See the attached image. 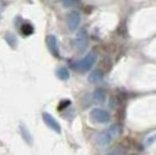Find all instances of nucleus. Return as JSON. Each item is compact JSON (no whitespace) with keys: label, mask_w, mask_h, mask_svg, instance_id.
I'll return each instance as SVG.
<instances>
[{"label":"nucleus","mask_w":156,"mask_h":155,"mask_svg":"<svg viewBox=\"0 0 156 155\" xmlns=\"http://www.w3.org/2000/svg\"><path fill=\"white\" fill-rule=\"evenodd\" d=\"M119 133H120L119 126H118V125H113V126H111L107 131H104V132L99 133L97 135V138H96V142H97V145H99V146L105 147V146H107V145L112 141V139L115 138Z\"/></svg>","instance_id":"f257e3e1"},{"label":"nucleus","mask_w":156,"mask_h":155,"mask_svg":"<svg viewBox=\"0 0 156 155\" xmlns=\"http://www.w3.org/2000/svg\"><path fill=\"white\" fill-rule=\"evenodd\" d=\"M96 61H97L96 54L94 52H90L86 56H84L80 61H78L77 63L75 64V68L78 71H80V72H87V71H90L92 69V67L94 65Z\"/></svg>","instance_id":"f03ea898"},{"label":"nucleus","mask_w":156,"mask_h":155,"mask_svg":"<svg viewBox=\"0 0 156 155\" xmlns=\"http://www.w3.org/2000/svg\"><path fill=\"white\" fill-rule=\"evenodd\" d=\"M90 118L93 121L99 124H106L110 121L111 116L107 111L103 110V109H93L90 112Z\"/></svg>","instance_id":"7ed1b4c3"},{"label":"nucleus","mask_w":156,"mask_h":155,"mask_svg":"<svg viewBox=\"0 0 156 155\" xmlns=\"http://www.w3.org/2000/svg\"><path fill=\"white\" fill-rule=\"evenodd\" d=\"M42 119H43L44 124H46L49 128L52 129L55 133L61 134V132H62V129H61V125H59L58 121H57V120H56V119H55L50 113L43 112V113H42Z\"/></svg>","instance_id":"20e7f679"},{"label":"nucleus","mask_w":156,"mask_h":155,"mask_svg":"<svg viewBox=\"0 0 156 155\" xmlns=\"http://www.w3.org/2000/svg\"><path fill=\"white\" fill-rule=\"evenodd\" d=\"M80 23V15L77 11H72L68 14V19H66V25L70 31H76Z\"/></svg>","instance_id":"39448f33"},{"label":"nucleus","mask_w":156,"mask_h":155,"mask_svg":"<svg viewBox=\"0 0 156 155\" xmlns=\"http://www.w3.org/2000/svg\"><path fill=\"white\" fill-rule=\"evenodd\" d=\"M47 47L49 49V52L52 56L55 57H59V49H58V42L55 35H48L46 39Z\"/></svg>","instance_id":"423d86ee"},{"label":"nucleus","mask_w":156,"mask_h":155,"mask_svg":"<svg viewBox=\"0 0 156 155\" xmlns=\"http://www.w3.org/2000/svg\"><path fill=\"white\" fill-rule=\"evenodd\" d=\"M75 47L79 52H84L86 49V47H87V34H86L84 29H82L77 34L76 40H75Z\"/></svg>","instance_id":"0eeeda50"},{"label":"nucleus","mask_w":156,"mask_h":155,"mask_svg":"<svg viewBox=\"0 0 156 155\" xmlns=\"http://www.w3.org/2000/svg\"><path fill=\"white\" fill-rule=\"evenodd\" d=\"M56 76H57V78H59L61 81H68V79L70 78V72H69V70H68L66 68L61 67V68H58V69L56 70Z\"/></svg>","instance_id":"6e6552de"},{"label":"nucleus","mask_w":156,"mask_h":155,"mask_svg":"<svg viewBox=\"0 0 156 155\" xmlns=\"http://www.w3.org/2000/svg\"><path fill=\"white\" fill-rule=\"evenodd\" d=\"M103 79V72L100 70H93L89 75V82L90 83H98Z\"/></svg>","instance_id":"1a4fd4ad"},{"label":"nucleus","mask_w":156,"mask_h":155,"mask_svg":"<svg viewBox=\"0 0 156 155\" xmlns=\"http://www.w3.org/2000/svg\"><path fill=\"white\" fill-rule=\"evenodd\" d=\"M20 132H21V135L23 138V140L27 142V143H32L33 142V139H32V134L29 133V131L27 129V127L23 125V124H21L20 125Z\"/></svg>","instance_id":"9d476101"},{"label":"nucleus","mask_w":156,"mask_h":155,"mask_svg":"<svg viewBox=\"0 0 156 155\" xmlns=\"http://www.w3.org/2000/svg\"><path fill=\"white\" fill-rule=\"evenodd\" d=\"M20 31H21V33H22L25 36H29V35H32L33 33H34V27H33L32 23L25 22V23H22Z\"/></svg>","instance_id":"9b49d317"},{"label":"nucleus","mask_w":156,"mask_h":155,"mask_svg":"<svg viewBox=\"0 0 156 155\" xmlns=\"http://www.w3.org/2000/svg\"><path fill=\"white\" fill-rule=\"evenodd\" d=\"M93 98L97 103H104L105 99H106V93L103 89H97L93 93Z\"/></svg>","instance_id":"f8f14e48"},{"label":"nucleus","mask_w":156,"mask_h":155,"mask_svg":"<svg viewBox=\"0 0 156 155\" xmlns=\"http://www.w3.org/2000/svg\"><path fill=\"white\" fill-rule=\"evenodd\" d=\"M5 40H6V42L12 48H16V45H18V39L15 38V35H13L12 33H7L6 35H5Z\"/></svg>","instance_id":"ddd939ff"},{"label":"nucleus","mask_w":156,"mask_h":155,"mask_svg":"<svg viewBox=\"0 0 156 155\" xmlns=\"http://www.w3.org/2000/svg\"><path fill=\"white\" fill-rule=\"evenodd\" d=\"M156 142V134H151V135L147 136V139H146V141H144V145L147 146V147H149L151 146L153 143H155Z\"/></svg>","instance_id":"4468645a"},{"label":"nucleus","mask_w":156,"mask_h":155,"mask_svg":"<svg viewBox=\"0 0 156 155\" xmlns=\"http://www.w3.org/2000/svg\"><path fill=\"white\" fill-rule=\"evenodd\" d=\"M70 104H71L70 103V100H63V102L58 105V111H62V110H64V109H66Z\"/></svg>","instance_id":"2eb2a0df"},{"label":"nucleus","mask_w":156,"mask_h":155,"mask_svg":"<svg viewBox=\"0 0 156 155\" xmlns=\"http://www.w3.org/2000/svg\"><path fill=\"white\" fill-rule=\"evenodd\" d=\"M106 155H119V154L115 153V152H112V153H108V154H106Z\"/></svg>","instance_id":"dca6fc26"},{"label":"nucleus","mask_w":156,"mask_h":155,"mask_svg":"<svg viewBox=\"0 0 156 155\" xmlns=\"http://www.w3.org/2000/svg\"><path fill=\"white\" fill-rule=\"evenodd\" d=\"M2 9H4V6H2V5H0V14H1V12H2Z\"/></svg>","instance_id":"f3484780"}]
</instances>
